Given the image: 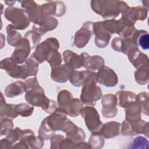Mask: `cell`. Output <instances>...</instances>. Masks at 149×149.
Wrapping results in <instances>:
<instances>
[{
	"label": "cell",
	"mask_w": 149,
	"mask_h": 149,
	"mask_svg": "<svg viewBox=\"0 0 149 149\" xmlns=\"http://www.w3.org/2000/svg\"><path fill=\"white\" fill-rule=\"evenodd\" d=\"M93 10L104 19H115L120 13H123L128 6L123 1H92Z\"/></svg>",
	"instance_id": "6da1fadb"
},
{
	"label": "cell",
	"mask_w": 149,
	"mask_h": 149,
	"mask_svg": "<svg viewBox=\"0 0 149 149\" xmlns=\"http://www.w3.org/2000/svg\"><path fill=\"white\" fill-rule=\"evenodd\" d=\"M26 101L33 106L42 107L47 97L36 77L25 81Z\"/></svg>",
	"instance_id": "7a4b0ae2"
},
{
	"label": "cell",
	"mask_w": 149,
	"mask_h": 149,
	"mask_svg": "<svg viewBox=\"0 0 149 149\" xmlns=\"http://www.w3.org/2000/svg\"><path fill=\"white\" fill-rule=\"evenodd\" d=\"M5 16L11 22L17 30H24L30 24L29 13L25 10L17 8H8L5 10Z\"/></svg>",
	"instance_id": "3957f363"
},
{
	"label": "cell",
	"mask_w": 149,
	"mask_h": 149,
	"mask_svg": "<svg viewBox=\"0 0 149 149\" xmlns=\"http://www.w3.org/2000/svg\"><path fill=\"white\" fill-rule=\"evenodd\" d=\"M59 48V41L55 38H48L37 45L31 55L38 63L46 61L48 55L53 51H58Z\"/></svg>",
	"instance_id": "277c9868"
},
{
	"label": "cell",
	"mask_w": 149,
	"mask_h": 149,
	"mask_svg": "<svg viewBox=\"0 0 149 149\" xmlns=\"http://www.w3.org/2000/svg\"><path fill=\"white\" fill-rule=\"evenodd\" d=\"M96 81H88L83 85L80 95L81 102L86 105L94 106L102 96L101 90L96 85Z\"/></svg>",
	"instance_id": "5b68a950"
},
{
	"label": "cell",
	"mask_w": 149,
	"mask_h": 149,
	"mask_svg": "<svg viewBox=\"0 0 149 149\" xmlns=\"http://www.w3.org/2000/svg\"><path fill=\"white\" fill-rule=\"evenodd\" d=\"M121 126V133L123 136H133L143 134L146 137H148V123L141 119L135 121L125 120Z\"/></svg>",
	"instance_id": "8992f818"
},
{
	"label": "cell",
	"mask_w": 149,
	"mask_h": 149,
	"mask_svg": "<svg viewBox=\"0 0 149 149\" xmlns=\"http://www.w3.org/2000/svg\"><path fill=\"white\" fill-rule=\"evenodd\" d=\"M80 113L85 120L87 129L91 132H95L100 130L102 125L100 119V116L97 110L91 107L82 108Z\"/></svg>",
	"instance_id": "52a82bcc"
},
{
	"label": "cell",
	"mask_w": 149,
	"mask_h": 149,
	"mask_svg": "<svg viewBox=\"0 0 149 149\" xmlns=\"http://www.w3.org/2000/svg\"><path fill=\"white\" fill-rule=\"evenodd\" d=\"M1 68L5 69L8 74L13 78L25 79L27 77L25 65H18L12 57L2 60Z\"/></svg>",
	"instance_id": "ba28073f"
},
{
	"label": "cell",
	"mask_w": 149,
	"mask_h": 149,
	"mask_svg": "<svg viewBox=\"0 0 149 149\" xmlns=\"http://www.w3.org/2000/svg\"><path fill=\"white\" fill-rule=\"evenodd\" d=\"M93 33L95 35V45L99 48L105 47L109 42L112 34L107 29L104 22L93 23Z\"/></svg>",
	"instance_id": "9c48e42d"
},
{
	"label": "cell",
	"mask_w": 149,
	"mask_h": 149,
	"mask_svg": "<svg viewBox=\"0 0 149 149\" xmlns=\"http://www.w3.org/2000/svg\"><path fill=\"white\" fill-rule=\"evenodd\" d=\"M147 13L148 10L144 7H128L127 9L122 13L121 19L128 24L134 25L137 20H143L146 19L147 16Z\"/></svg>",
	"instance_id": "30bf717a"
},
{
	"label": "cell",
	"mask_w": 149,
	"mask_h": 149,
	"mask_svg": "<svg viewBox=\"0 0 149 149\" xmlns=\"http://www.w3.org/2000/svg\"><path fill=\"white\" fill-rule=\"evenodd\" d=\"M93 23L90 22L84 23L81 28L75 34L74 44L77 48H83L90 40L93 33Z\"/></svg>",
	"instance_id": "8fae6325"
},
{
	"label": "cell",
	"mask_w": 149,
	"mask_h": 149,
	"mask_svg": "<svg viewBox=\"0 0 149 149\" xmlns=\"http://www.w3.org/2000/svg\"><path fill=\"white\" fill-rule=\"evenodd\" d=\"M101 110L102 114L104 118H113L117 114V102L118 99L115 95L105 94L102 97Z\"/></svg>",
	"instance_id": "7c38bea8"
},
{
	"label": "cell",
	"mask_w": 149,
	"mask_h": 149,
	"mask_svg": "<svg viewBox=\"0 0 149 149\" xmlns=\"http://www.w3.org/2000/svg\"><path fill=\"white\" fill-rule=\"evenodd\" d=\"M97 81L106 87H114L118 81L116 73L110 68L104 66L97 73Z\"/></svg>",
	"instance_id": "4fadbf2b"
},
{
	"label": "cell",
	"mask_w": 149,
	"mask_h": 149,
	"mask_svg": "<svg viewBox=\"0 0 149 149\" xmlns=\"http://www.w3.org/2000/svg\"><path fill=\"white\" fill-rule=\"evenodd\" d=\"M31 49V48L29 41L26 38L24 37L16 47L12 55V58L16 63H22L27 59Z\"/></svg>",
	"instance_id": "5bb4252c"
},
{
	"label": "cell",
	"mask_w": 149,
	"mask_h": 149,
	"mask_svg": "<svg viewBox=\"0 0 149 149\" xmlns=\"http://www.w3.org/2000/svg\"><path fill=\"white\" fill-rule=\"evenodd\" d=\"M63 132L66 133V139L74 143L79 144L82 142L86 137V134L83 129L77 127L70 120H69L65 126Z\"/></svg>",
	"instance_id": "9a60e30c"
},
{
	"label": "cell",
	"mask_w": 149,
	"mask_h": 149,
	"mask_svg": "<svg viewBox=\"0 0 149 149\" xmlns=\"http://www.w3.org/2000/svg\"><path fill=\"white\" fill-rule=\"evenodd\" d=\"M51 2L41 6V13L43 17H48L49 15L62 16L66 11V6L62 2Z\"/></svg>",
	"instance_id": "2e32d148"
},
{
	"label": "cell",
	"mask_w": 149,
	"mask_h": 149,
	"mask_svg": "<svg viewBox=\"0 0 149 149\" xmlns=\"http://www.w3.org/2000/svg\"><path fill=\"white\" fill-rule=\"evenodd\" d=\"M129 61L137 69L148 66V58L147 55L141 52L138 47H135L131 49L127 53Z\"/></svg>",
	"instance_id": "e0dca14e"
},
{
	"label": "cell",
	"mask_w": 149,
	"mask_h": 149,
	"mask_svg": "<svg viewBox=\"0 0 149 149\" xmlns=\"http://www.w3.org/2000/svg\"><path fill=\"white\" fill-rule=\"evenodd\" d=\"M58 26V21L52 17H45L34 24L33 30L41 36L48 31L55 29Z\"/></svg>",
	"instance_id": "ac0fdd59"
},
{
	"label": "cell",
	"mask_w": 149,
	"mask_h": 149,
	"mask_svg": "<svg viewBox=\"0 0 149 149\" xmlns=\"http://www.w3.org/2000/svg\"><path fill=\"white\" fill-rule=\"evenodd\" d=\"M83 59V66L88 70H99L104 66V59L99 55L90 56L84 52L81 54Z\"/></svg>",
	"instance_id": "d6986e66"
},
{
	"label": "cell",
	"mask_w": 149,
	"mask_h": 149,
	"mask_svg": "<svg viewBox=\"0 0 149 149\" xmlns=\"http://www.w3.org/2000/svg\"><path fill=\"white\" fill-rule=\"evenodd\" d=\"M73 70L66 64L60 65L52 68L51 76L52 79L56 82L65 83L69 78L70 74Z\"/></svg>",
	"instance_id": "ffe728a7"
},
{
	"label": "cell",
	"mask_w": 149,
	"mask_h": 149,
	"mask_svg": "<svg viewBox=\"0 0 149 149\" xmlns=\"http://www.w3.org/2000/svg\"><path fill=\"white\" fill-rule=\"evenodd\" d=\"M120 128V123L114 121L108 122L101 126L98 133L105 139H111L119 134Z\"/></svg>",
	"instance_id": "44dd1931"
},
{
	"label": "cell",
	"mask_w": 149,
	"mask_h": 149,
	"mask_svg": "<svg viewBox=\"0 0 149 149\" xmlns=\"http://www.w3.org/2000/svg\"><path fill=\"white\" fill-rule=\"evenodd\" d=\"M65 63L72 69H78L83 66V59L79 55L70 50H66L63 53Z\"/></svg>",
	"instance_id": "7402d4cb"
},
{
	"label": "cell",
	"mask_w": 149,
	"mask_h": 149,
	"mask_svg": "<svg viewBox=\"0 0 149 149\" xmlns=\"http://www.w3.org/2000/svg\"><path fill=\"white\" fill-rule=\"evenodd\" d=\"M125 108L126 120L128 121H135L141 119L142 109L137 101L132 102Z\"/></svg>",
	"instance_id": "603a6c76"
},
{
	"label": "cell",
	"mask_w": 149,
	"mask_h": 149,
	"mask_svg": "<svg viewBox=\"0 0 149 149\" xmlns=\"http://www.w3.org/2000/svg\"><path fill=\"white\" fill-rule=\"evenodd\" d=\"M91 71H77L72 70L70 74L69 80L71 84L76 87H80L83 86L87 80Z\"/></svg>",
	"instance_id": "cb8c5ba5"
},
{
	"label": "cell",
	"mask_w": 149,
	"mask_h": 149,
	"mask_svg": "<svg viewBox=\"0 0 149 149\" xmlns=\"http://www.w3.org/2000/svg\"><path fill=\"white\" fill-rule=\"evenodd\" d=\"M118 99V104L120 107L125 108L130 104L136 101V95L129 91H119L115 94Z\"/></svg>",
	"instance_id": "d4e9b609"
},
{
	"label": "cell",
	"mask_w": 149,
	"mask_h": 149,
	"mask_svg": "<svg viewBox=\"0 0 149 149\" xmlns=\"http://www.w3.org/2000/svg\"><path fill=\"white\" fill-rule=\"evenodd\" d=\"M26 91V84L22 81H17L8 85L5 90V94L6 97L12 98L22 94Z\"/></svg>",
	"instance_id": "484cf974"
},
{
	"label": "cell",
	"mask_w": 149,
	"mask_h": 149,
	"mask_svg": "<svg viewBox=\"0 0 149 149\" xmlns=\"http://www.w3.org/2000/svg\"><path fill=\"white\" fill-rule=\"evenodd\" d=\"M132 41L143 49L146 50L149 48V35L145 30H137L132 38Z\"/></svg>",
	"instance_id": "4316f807"
},
{
	"label": "cell",
	"mask_w": 149,
	"mask_h": 149,
	"mask_svg": "<svg viewBox=\"0 0 149 149\" xmlns=\"http://www.w3.org/2000/svg\"><path fill=\"white\" fill-rule=\"evenodd\" d=\"M16 29L13 25L9 24L6 27L8 33V42L11 46L16 47L22 38L21 34L16 31Z\"/></svg>",
	"instance_id": "83f0119b"
},
{
	"label": "cell",
	"mask_w": 149,
	"mask_h": 149,
	"mask_svg": "<svg viewBox=\"0 0 149 149\" xmlns=\"http://www.w3.org/2000/svg\"><path fill=\"white\" fill-rule=\"evenodd\" d=\"M134 77L136 82L138 84L141 85L147 84L149 79L148 66L138 69L134 72Z\"/></svg>",
	"instance_id": "f1b7e54d"
},
{
	"label": "cell",
	"mask_w": 149,
	"mask_h": 149,
	"mask_svg": "<svg viewBox=\"0 0 149 149\" xmlns=\"http://www.w3.org/2000/svg\"><path fill=\"white\" fill-rule=\"evenodd\" d=\"M104 137L98 132H93L91 135L88 144L90 148H101L104 146Z\"/></svg>",
	"instance_id": "f546056e"
},
{
	"label": "cell",
	"mask_w": 149,
	"mask_h": 149,
	"mask_svg": "<svg viewBox=\"0 0 149 149\" xmlns=\"http://www.w3.org/2000/svg\"><path fill=\"white\" fill-rule=\"evenodd\" d=\"M27 76H34L36 77L38 69V62L33 58H27L25 61Z\"/></svg>",
	"instance_id": "4dcf8cb0"
},
{
	"label": "cell",
	"mask_w": 149,
	"mask_h": 149,
	"mask_svg": "<svg viewBox=\"0 0 149 149\" xmlns=\"http://www.w3.org/2000/svg\"><path fill=\"white\" fill-rule=\"evenodd\" d=\"M136 101L141 106L144 114L148 115V94L147 92H142L136 95Z\"/></svg>",
	"instance_id": "1f68e13d"
},
{
	"label": "cell",
	"mask_w": 149,
	"mask_h": 149,
	"mask_svg": "<svg viewBox=\"0 0 149 149\" xmlns=\"http://www.w3.org/2000/svg\"><path fill=\"white\" fill-rule=\"evenodd\" d=\"M148 141L143 136H137L128 146V148H148Z\"/></svg>",
	"instance_id": "d6a6232c"
},
{
	"label": "cell",
	"mask_w": 149,
	"mask_h": 149,
	"mask_svg": "<svg viewBox=\"0 0 149 149\" xmlns=\"http://www.w3.org/2000/svg\"><path fill=\"white\" fill-rule=\"evenodd\" d=\"M46 61L49 63L51 68H54L62 63L61 55L58 51H53L48 55Z\"/></svg>",
	"instance_id": "836d02e7"
},
{
	"label": "cell",
	"mask_w": 149,
	"mask_h": 149,
	"mask_svg": "<svg viewBox=\"0 0 149 149\" xmlns=\"http://www.w3.org/2000/svg\"><path fill=\"white\" fill-rule=\"evenodd\" d=\"M34 108L27 104H20L16 105V111L18 115L23 117L30 116L33 112Z\"/></svg>",
	"instance_id": "e575fe53"
},
{
	"label": "cell",
	"mask_w": 149,
	"mask_h": 149,
	"mask_svg": "<svg viewBox=\"0 0 149 149\" xmlns=\"http://www.w3.org/2000/svg\"><path fill=\"white\" fill-rule=\"evenodd\" d=\"M24 37L29 41L31 48H34L36 47H37V45L41 39V35L37 31L33 30L27 32L24 36Z\"/></svg>",
	"instance_id": "d590c367"
},
{
	"label": "cell",
	"mask_w": 149,
	"mask_h": 149,
	"mask_svg": "<svg viewBox=\"0 0 149 149\" xmlns=\"http://www.w3.org/2000/svg\"><path fill=\"white\" fill-rule=\"evenodd\" d=\"M5 109L4 111H1V113L4 112V113L1 114V116L4 115L5 117L6 118H15L19 115L16 111V105L14 104H6L5 102Z\"/></svg>",
	"instance_id": "8d00e7d4"
},
{
	"label": "cell",
	"mask_w": 149,
	"mask_h": 149,
	"mask_svg": "<svg viewBox=\"0 0 149 149\" xmlns=\"http://www.w3.org/2000/svg\"><path fill=\"white\" fill-rule=\"evenodd\" d=\"M64 139V137L60 134H54L51 138V148H59L61 141Z\"/></svg>",
	"instance_id": "74e56055"
},
{
	"label": "cell",
	"mask_w": 149,
	"mask_h": 149,
	"mask_svg": "<svg viewBox=\"0 0 149 149\" xmlns=\"http://www.w3.org/2000/svg\"><path fill=\"white\" fill-rule=\"evenodd\" d=\"M1 122H2L4 123L5 127H1V136H2L3 134L8 135V134L12 130V129L13 128V122L11 120L7 119H5L4 121L1 120Z\"/></svg>",
	"instance_id": "f35d334b"
}]
</instances>
